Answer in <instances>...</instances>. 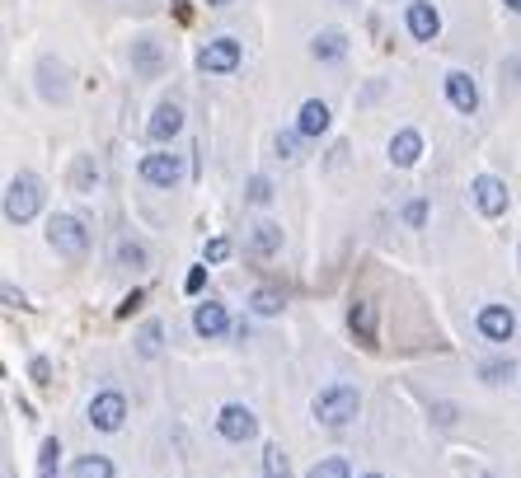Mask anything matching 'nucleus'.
Wrapping results in <instances>:
<instances>
[{
    "label": "nucleus",
    "instance_id": "20e7f679",
    "mask_svg": "<svg viewBox=\"0 0 521 478\" xmlns=\"http://www.w3.org/2000/svg\"><path fill=\"white\" fill-rule=\"evenodd\" d=\"M216 432H221L226 441H235V445H244V441L259 436V417L244 404H226L221 413H216Z\"/></svg>",
    "mask_w": 521,
    "mask_h": 478
},
{
    "label": "nucleus",
    "instance_id": "58836bf2",
    "mask_svg": "<svg viewBox=\"0 0 521 478\" xmlns=\"http://www.w3.org/2000/svg\"><path fill=\"white\" fill-rule=\"evenodd\" d=\"M38 478H57V473H38Z\"/></svg>",
    "mask_w": 521,
    "mask_h": 478
},
{
    "label": "nucleus",
    "instance_id": "f3484780",
    "mask_svg": "<svg viewBox=\"0 0 521 478\" xmlns=\"http://www.w3.org/2000/svg\"><path fill=\"white\" fill-rule=\"evenodd\" d=\"M447 99H451V108H456V112H475V108H479V90H475V80L465 75V71H451V75H447Z\"/></svg>",
    "mask_w": 521,
    "mask_h": 478
},
{
    "label": "nucleus",
    "instance_id": "9d476101",
    "mask_svg": "<svg viewBox=\"0 0 521 478\" xmlns=\"http://www.w3.org/2000/svg\"><path fill=\"white\" fill-rule=\"evenodd\" d=\"M231 328V315H226V305H216V300H202L198 309H193V333L198 337H207V343H211V337H221Z\"/></svg>",
    "mask_w": 521,
    "mask_h": 478
},
{
    "label": "nucleus",
    "instance_id": "2eb2a0df",
    "mask_svg": "<svg viewBox=\"0 0 521 478\" xmlns=\"http://www.w3.org/2000/svg\"><path fill=\"white\" fill-rule=\"evenodd\" d=\"M418 155H423V136H418L414 127H404V132L390 136V164H395V169H414Z\"/></svg>",
    "mask_w": 521,
    "mask_h": 478
},
{
    "label": "nucleus",
    "instance_id": "423d86ee",
    "mask_svg": "<svg viewBox=\"0 0 521 478\" xmlns=\"http://www.w3.org/2000/svg\"><path fill=\"white\" fill-rule=\"evenodd\" d=\"M240 66V43L235 38H211L202 52H198V71H211V75H226Z\"/></svg>",
    "mask_w": 521,
    "mask_h": 478
},
{
    "label": "nucleus",
    "instance_id": "72a5a7b5",
    "mask_svg": "<svg viewBox=\"0 0 521 478\" xmlns=\"http://www.w3.org/2000/svg\"><path fill=\"white\" fill-rule=\"evenodd\" d=\"M94 179H99V174H94V164H90V160H80V164H75V188H90Z\"/></svg>",
    "mask_w": 521,
    "mask_h": 478
},
{
    "label": "nucleus",
    "instance_id": "dca6fc26",
    "mask_svg": "<svg viewBox=\"0 0 521 478\" xmlns=\"http://www.w3.org/2000/svg\"><path fill=\"white\" fill-rule=\"evenodd\" d=\"M329 122H334V118H329V103L324 99H306V103H300V112H296V132L300 136H324Z\"/></svg>",
    "mask_w": 521,
    "mask_h": 478
},
{
    "label": "nucleus",
    "instance_id": "a878e982",
    "mask_svg": "<svg viewBox=\"0 0 521 478\" xmlns=\"http://www.w3.org/2000/svg\"><path fill=\"white\" fill-rule=\"evenodd\" d=\"M512 371H516V366H512V356H507V361H484V366H479V380H488V385H503V380H512Z\"/></svg>",
    "mask_w": 521,
    "mask_h": 478
},
{
    "label": "nucleus",
    "instance_id": "f704fd0d",
    "mask_svg": "<svg viewBox=\"0 0 521 478\" xmlns=\"http://www.w3.org/2000/svg\"><path fill=\"white\" fill-rule=\"evenodd\" d=\"M202 281H207V268H193V272H188V281H183V291H202Z\"/></svg>",
    "mask_w": 521,
    "mask_h": 478
},
{
    "label": "nucleus",
    "instance_id": "0eeeda50",
    "mask_svg": "<svg viewBox=\"0 0 521 478\" xmlns=\"http://www.w3.org/2000/svg\"><path fill=\"white\" fill-rule=\"evenodd\" d=\"M142 179H146L151 188H174V183L183 179V160L170 155V151H155V155L142 160Z\"/></svg>",
    "mask_w": 521,
    "mask_h": 478
},
{
    "label": "nucleus",
    "instance_id": "9b49d317",
    "mask_svg": "<svg viewBox=\"0 0 521 478\" xmlns=\"http://www.w3.org/2000/svg\"><path fill=\"white\" fill-rule=\"evenodd\" d=\"M348 328H352V337H358L367 352H376V305H371V300H352Z\"/></svg>",
    "mask_w": 521,
    "mask_h": 478
},
{
    "label": "nucleus",
    "instance_id": "bb28decb",
    "mask_svg": "<svg viewBox=\"0 0 521 478\" xmlns=\"http://www.w3.org/2000/svg\"><path fill=\"white\" fill-rule=\"evenodd\" d=\"M244 197H250V207H268L272 202V183L263 174H254L250 183H244Z\"/></svg>",
    "mask_w": 521,
    "mask_h": 478
},
{
    "label": "nucleus",
    "instance_id": "ea45409f",
    "mask_svg": "<svg viewBox=\"0 0 521 478\" xmlns=\"http://www.w3.org/2000/svg\"><path fill=\"white\" fill-rule=\"evenodd\" d=\"M362 478H380V473H362Z\"/></svg>",
    "mask_w": 521,
    "mask_h": 478
},
{
    "label": "nucleus",
    "instance_id": "f257e3e1",
    "mask_svg": "<svg viewBox=\"0 0 521 478\" xmlns=\"http://www.w3.org/2000/svg\"><path fill=\"white\" fill-rule=\"evenodd\" d=\"M358 408H362V394L352 389V385H329V389L315 394V404H310L315 422H319V427H329V432L348 427V422L358 417Z\"/></svg>",
    "mask_w": 521,
    "mask_h": 478
},
{
    "label": "nucleus",
    "instance_id": "6ab92c4d",
    "mask_svg": "<svg viewBox=\"0 0 521 478\" xmlns=\"http://www.w3.org/2000/svg\"><path fill=\"white\" fill-rule=\"evenodd\" d=\"M160 347H164V324L160 319H146L142 324V333H136V356H160Z\"/></svg>",
    "mask_w": 521,
    "mask_h": 478
},
{
    "label": "nucleus",
    "instance_id": "7c9ffc66",
    "mask_svg": "<svg viewBox=\"0 0 521 478\" xmlns=\"http://www.w3.org/2000/svg\"><path fill=\"white\" fill-rule=\"evenodd\" d=\"M29 376H34V385H52V361H47V356H34V361H29Z\"/></svg>",
    "mask_w": 521,
    "mask_h": 478
},
{
    "label": "nucleus",
    "instance_id": "a211bd4d",
    "mask_svg": "<svg viewBox=\"0 0 521 478\" xmlns=\"http://www.w3.org/2000/svg\"><path fill=\"white\" fill-rule=\"evenodd\" d=\"M310 56H315V62H343L348 38L339 34V28H324V34H315V43H310Z\"/></svg>",
    "mask_w": 521,
    "mask_h": 478
},
{
    "label": "nucleus",
    "instance_id": "e433bc0d",
    "mask_svg": "<svg viewBox=\"0 0 521 478\" xmlns=\"http://www.w3.org/2000/svg\"><path fill=\"white\" fill-rule=\"evenodd\" d=\"M503 5H507L512 15H521V0H503Z\"/></svg>",
    "mask_w": 521,
    "mask_h": 478
},
{
    "label": "nucleus",
    "instance_id": "4468645a",
    "mask_svg": "<svg viewBox=\"0 0 521 478\" xmlns=\"http://www.w3.org/2000/svg\"><path fill=\"white\" fill-rule=\"evenodd\" d=\"M132 71L142 75V80H155L164 71V52H160L155 38H136L132 43Z\"/></svg>",
    "mask_w": 521,
    "mask_h": 478
},
{
    "label": "nucleus",
    "instance_id": "aec40b11",
    "mask_svg": "<svg viewBox=\"0 0 521 478\" xmlns=\"http://www.w3.org/2000/svg\"><path fill=\"white\" fill-rule=\"evenodd\" d=\"M272 151H278V160L296 164V160H306V136L300 132H278L272 136Z\"/></svg>",
    "mask_w": 521,
    "mask_h": 478
},
{
    "label": "nucleus",
    "instance_id": "6e6552de",
    "mask_svg": "<svg viewBox=\"0 0 521 478\" xmlns=\"http://www.w3.org/2000/svg\"><path fill=\"white\" fill-rule=\"evenodd\" d=\"M470 192H475V207H479L488 220L507 211V183H503V179H493V174H479V179L470 183Z\"/></svg>",
    "mask_w": 521,
    "mask_h": 478
},
{
    "label": "nucleus",
    "instance_id": "39448f33",
    "mask_svg": "<svg viewBox=\"0 0 521 478\" xmlns=\"http://www.w3.org/2000/svg\"><path fill=\"white\" fill-rule=\"evenodd\" d=\"M123 417H127V399H123L118 389H103V394H94V399H90V427L118 432Z\"/></svg>",
    "mask_w": 521,
    "mask_h": 478
},
{
    "label": "nucleus",
    "instance_id": "a19ab883",
    "mask_svg": "<svg viewBox=\"0 0 521 478\" xmlns=\"http://www.w3.org/2000/svg\"><path fill=\"white\" fill-rule=\"evenodd\" d=\"M484 478H488V473H484Z\"/></svg>",
    "mask_w": 521,
    "mask_h": 478
},
{
    "label": "nucleus",
    "instance_id": "7ed1b4c3",
    "mask_svg": "<svg viewBox=\"0 0 521 478\" xmlns=\"http://www.w3.org/2000/svg\"><path fill=\"white\" fill-rule=\"evenodd\" d=\"M38 207H43V183L34 174L10 179V188H5V220L10 225H29L38 216Z\"/></svg>",
    "mask_w": 521,
    "mask_h": 478
},
{
    "label": "nucleus",
    "instance_id": "f03ea898",
    "mask_svg": "<svg viewBox=\"0 0 521 478\" xmlns=\"http://www.w3.org/2000/svg\"><path fill=\"white\" fill-rule=\"evenodd\" d=\"M47 244L62 253L66 263H85V253H90V230L80 225L75 216H52L47 220Z\"/></svg>",
    "mask_w": 521,
    "mask_h": 478
},
{
    "label": "nucleus",
    "instance_id": "473e14b6",
    "mask_svg": "<svg viewBox=\"0 0 521 478\" xmlns=\"http://www.w3.org/2000/svg\"><path fill=\"white\" fill-rule=\"evenodd\" d=\"M142 300H146V291H132V296H123V305H118V319L136 315V309H142Z\"/></svg>",
    "mask_w": 521,
    "mask_h": 478
},
{
    "label": "nucleus",
    "instance_id": "412c9836",
    "mask_svg": "<svg viewBox=\"0 0 521 478\" xmlns=\"http://www.w3.org/2000/svg\"><path fill=\"white\" fill-rule=\"evenodd\" d=\"M71 478H113V460L108 455H80L71 464Z\"/></svg>",
    "mask_w": 521,
    "mask_h": 478
},
{
    "label": "nucleus",
    "instance_id": "393cba45",
    "mask_svg": "<svg viewBox=\"0 0 521 478\" xmlns=\"http://www.w3.org/2000/svg\"><path fill=\"white\" fill-rule=\"evenodd\" d=\"M118 268H146V244L123 239V244H118Z\"/></svg>",
    "mask_w": 521,
    "mask_h": 478
},
{
    "label": "nucleus",
    "instance_id": "f8f14e48",
    "mask_svg": "<svg viewBox=\"0 0 521 478\" xmlns=\"http://www.w3.org/2000/svg\"><path fill=\"white\" fill-rule=\"evenodd\" d=\"M146 132H151V141H174L179 132H183V108L179 103H160L155 112H151V122H146Z\"/></svg>",
    "mask_w": 521,
    "mask_h": 478
},
{
    "label": "nucleus",
    "instance_id": "1a4fd4ad",
    "mask_svg": "<svg viewBox=\"0 0 521 478\" xmlns=\"http://www.w3.org/2000/svg\"><path fill=\"white\" fill-rule=\"evenodd\" d=\"M479 333L488 337V343H507V337L516 333V315L507 305H484L479 309Z\"/></svg>",
    "mask_w": 521,
    "mask_h": 478
},
{
    "label": "nucleus",
    "instance_id": "c756f323",
    "mask_svg": "<svg viewBox=\"0 0 521 478\" xmlns=\"http://www.w3.org/2000/svg\"><path fill=\"white\" fill-rule=\"evenodd\" d=\"M202 259H207V263H226V259H231V239H207V244H202Z\"/></svg>",
    "mask_w": 521,
    "mask_h": 478
},
{
    "label": "nucleus",
    "instance_id": "b1692460",
    "mask_svg": "<svg viewBox=\"0 0 521 478\" xmlns=\"http://www.w3.org/2000/svg\"><path fill=\"white\" fill-rule=\"evenodd\" d=\"M57 460H62V441L47 436V441L38 445V473H57Z\"/></svg>",
    "mask_w": 521,
    "mask_h": 478
},
{
    "label": "nucleus",
    "instance_id": "c9c22d12",
    "mask_svg": "<svg viewBox=\"0 0 521 478\" xmlns=\"http://www.w3.org/2000/svg\"><path fill=\"white\" fill-rule=\"evenodd\" d=\"M5 305H10V309H29V300H24L15 287H5Z\"/></svg>",
    "mask_w": 521,
    "mask_h": 478
},
{
    "label": "nucleus",
    "instance_id": "cd10ccee",
    "mask_svg": "<svg viewBox=\"0 0 521 478\" xmlns=\"http://www.w3.org/2000/svg\"><path fill=\"white\" fill-rule=\"evenodd\" d=\"M310 478H352V469H348V460L329 455V460H319V464L310 469Z\"/></svg>",
    "mask_w": 521,
    "mask_h": 478
},
{
    "label": "nucleus",
    "instance_id": "4c0bfd02",
    "mask_svg": "<svg viewBox=\"0 0 521 478\" xmlns=\"http://www.w3.org/2000/svg\"><path fill=\"white\" fill-rule=\"evenodd\" d=\"M207 5H231V0H207Z\"/></svg>",
    "mask_w": 521,
    "mask_h": 478
},
{
    "label": "nucleus",
    "instance_id": "5701e85b",
    "mask_svg": "<svg viewBox=\"0 0 521 478\" xmlns=\"http://www.w3.org/2000/svg\"><path fill=\"white\" fill-rule=\"evenodd\" d=\"M263 473L268 478H291V464L282 455V445H263Z\"/></svg>",
    "mask_w": 521,
    "mask_h": 478
},
{
    "label": "nucleus",
    "instance_id": "2f4dec72",
    "mask_svg": "<svg viewBox=\"0 0 521 478\" xmlns=\"http://www.w3.org/2000/svg\"><path fill=\"white\" fill-rule=\"evenodd\" d=\"M404 220L414 225V230H418V225L428 220V202H423V197H418V202H408V207H404Z\"/></svg>",
    "mask_w": 521,
    "mask_h": 478
},
{
    "label": "nucleus",
    "instance_id": "c85d7f7f",
    "mask_svg": "<svg viewBox=\"0 0 521 478\" xmlns=\"http://www.w3.org/2000/svg\"><path fill=\"white\" fill-rule=\"evenodd\" d=\"M250 305L259 309V315H278V309H282V291L263 287V291H254V296H250Z\"/></svg>",
    "mask_w": 521,
    "mask_h": 478
},
{
    "label": "nucleus",
    "instance_id": "ddd939ff",
    "mask_svg": "<svg viewBox=\"0 0 521 478\" xmlns=\"http://www.w3.org/2000/svg\"><path fill=\"white\" fill-rule=\"evenodd\" d=\"M404 19H408V34H414L418 43H432L437 34H442V15H437V10L428 5V0H414Z\"/></svg>",
    "mask_w": 521,
    "mask_h": 478
},
{
    "label": "nucleus",
    "instance_id": "4be33fe9",
    "mask_svg": "<svg viewBox=\"0 0 521 478\" xmlns=\"http://www.w3.org/2000/svg\"><path fill=\"white\" fill-rule=\"evenodd\" d=\"M278 249H282V225L259 220L254 225V253H263V259H268V253H278Z\"/></svg>",
    "mask_w": 521,
    "mask_h": 478
}]
</instances>
